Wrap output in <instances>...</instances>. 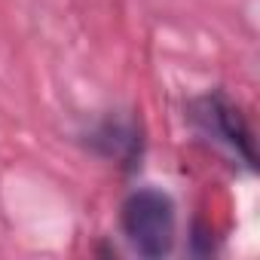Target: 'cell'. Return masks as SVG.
<instances>
[{"label": "cell", "mask_w": 260, "mask_h": 260, "mask_svg": "<svg viewBox=\"0 0 260 260\" xmlns=\"http://www.w3.org/2000/svg\"><path fill=\"white\" fill-rule=\"evenodd\" d=\"M119 226L125 242L141 257H166L175 248L178 214L175 199L156 187H138L119 208Z\"/></svg>", "instance_id": "6da1fadb"}, {"label": "cell", "mask_w": 260, "mask_h": 260, "mask_svg": "<svg viewBox=\"0 0 260 260\" xmlns=\"http://www.w3.org/2000/svg\"><path fill=\"white\" fill-rule=\"evenodd\" d=\"M187 116H190V122L196 125V132L205 141H211L230 159L242 162L248 172H254L257 153H254L251 125H248V119L242 116V110L236 107V101L230 95H223L220 89L205 92V95L190 101V113Z\"/></svg>", "instance_id": "7a4b0ae2"}, {"label": "cell", "mask_w": 260, "mask_h": 260, "mask_svg": "<svg viewBox=\"0 0 260 260\" xmlns=\"http://www.w3.org/2000/svg\"><path fill=\"white\" fill-rule=\"evenodd\" d=\"M89 147L122 169H138L141 156H144V135H141V125L132 116H122V113H110L101 122L92 125L89 132Z\"/></svg>", "instance_id": "3957f363"}]
</instances>
